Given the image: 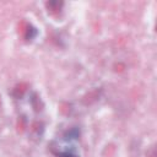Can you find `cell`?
I'll list each match as a JSON object with an SVG mask.
<instances>
[{
  "instance_id": "cell-1",
  "label": "cell",
  "mask_w": 157,
  "mask_h": 157,
  "mask_svg": "<svg viewBox=\"0 0 157 157\" xmlns=\"http://www.w3.org/2000/svg\"><path fill=\"white\" fill-rule=\"evenodd\" d=\"M26 90H27V85H26V83H20V85H17V86L13 88V96L17 97V98H20V97H22V94L26 92Z\"/></svg>"
},
{
  "instance_id": "cell-2",
  "label": "cell",
  "mask_w": 157,
  "mask_h": 157,
  "mask_svg": "<svg viewBox=\"0 0 157 157\" xmlns=\"http://www.w3.org/2000/svg\"><path fill=\"white\" fill-rule=\"evenodd\" d=\"M61 2H58V1H52V2H48L47 6L49 9V12L52 13H58L60 11V7H61Z\"/></svg>"
}]
</instances>
